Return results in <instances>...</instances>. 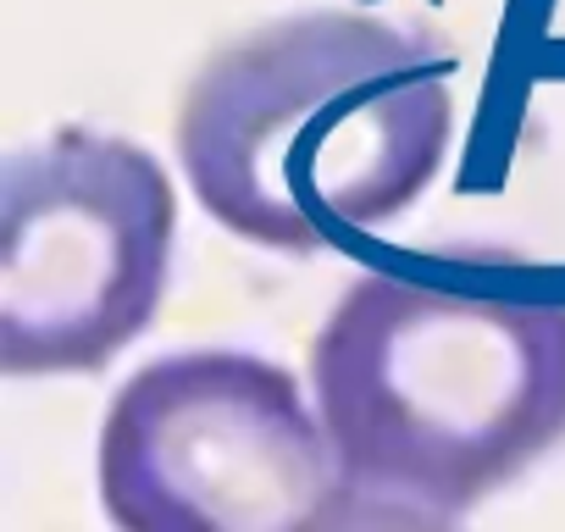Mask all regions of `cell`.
Returning <instances> with one entry per match:
<instances>
[{"label": "cell", "instance_id": "cell-3", "mask_svg": "<svg viewBox=\"0 0 565 532\" xmlns=\"http://www.w3.org/2000/svg\"><path fill=\"white\" fill-rule=\"evenodd\" d=\"M95 477L128 532H306L355 515L317 400L244 350L139 366L100 422Z\"/></svg>", "mask_w": 565, "mask_h": 532}, {"label": "cell", "instance_id": "cell-2", "mask_svg": "<svg viewBox=\"0 0 565 532\" xmlns=\"http://www.w3.org/2000/svg\"><path fill=\"white\" fill-rule=\"evenodd\" d=\"M311 400L355 515H466L565 438V300L366 273L311 344Z\"/></svg>", "mask_w": 565, "mask_h": 532}, {"label": "cell", "instance_id": "cell-4", "mask_svg": "<svg viewBox=\"0 0 565 532\" xmlns=\"http://www.w3.org/2000/svg\"><path fill=\"white\" fill-rule=\"evenodd\" d=\"M178 189L167 167L89 128H62L0 172V372H106L167 295Z\"/></svg>", "mask_w": 565, "mask_h": 532}, {"label": "cell", "instance_id": "cell-1", "mask_svg": "<svg viewBox=\"0 0 565 532\" xmlns=\"http://www.w3.org/2000/svg\"><path fill=\"white\" fill-rule=\"evenodd\" d=\"M178 167L227 233L355 249L399 222L455 150V56L366 12H295L200 62Z\"/></svg>", "mask_w": 565, "mask_h": 532}]
</instances>
